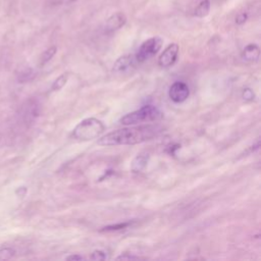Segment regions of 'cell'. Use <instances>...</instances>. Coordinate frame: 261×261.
I'll list each match as a JSON object with an SVG mask.
<instances>
[{
	"label": "cell",
	"instance_id": "6da1fadb",
	"mask_svg": "<svg viewBox=\"0 0 261 261\" xmlns=\"http://www.w3.org/2000/svg\"><path fill=\"white\" fill-rule=\"evenodd\" d=\"M162 132L163 127L160 124H144L124 128L106 134L98 140V144L101 146L136 145L156 138Z\"/></svg>",
	"mask_w": 261,
	"mask_h": 261
},
{
	"label": "cell",
	"instance_id": "7a4b0ae2",
	"mask_svg": "<svg viewBox=\"0 0 261 261\" xmlns=\"http://www.w3.org/2000/svg\"><path fill=\"white\" fill-rule=\"evenodd\" d=\"M104 131L105 125L101 121L90 118L82 121L77 125L72 136L74 139L79 141H89L98 138Z\"/></svg>",
	"mask_w": 261,
	"mask_h": 261
},
{
	"label": "cell",
	"instance_id": "3957f363",
	"mask_svg": "<svg viewBox=\"0 0 261 261\" xmlns=\"http://www.w3.org/2000/svg\"><path fill=\"white\" fill-rule=\"evenodd\" d=\"M162 118L161 111L153 105H145L142 108L125 114L121 119V123L124 125H133L141 123L155 122Z\"/></svg>",
	"mask_w": 261,
	"mask_h": 261
},
{
	"label": "cell",
	"instance_id": "277c9868",
	"mask_svg": "<svg viewBox=\"0 0 261 261\" xmlns=\"http://www.w3.org/2000/svg\"><path fill=\"white\" fill-rule=\"evenodd\" d=\"M162 43L163 41L159 37L150 38V39L142 43L136 56H135L137 62H144L150 60L151 57H153L160 50Z\"/></svg>",
	"mask_w": 261,
	"mask_h": 261
},
{
	"label": "cell",
	"instance_id": "5b68a950",
	"mask_svg": "<svg viewBox=\"0 0 261 261\" xmlns=\"http://www.w3.org/2000/svg\"><path fill=\"white\" fill-rule=\"evenodd\" d=\"M190 95L189 87L184 82H176L173 83L169 91V96L171 101L175 103H182L186 101Z\"/></svg>",
	"mask_w": 261,
	"mask_h": 261
},
{
	"label": "cell",
	"instance_id": "8992f818",
	"mask_svg": "<svg viewBox=\"0 0 261 261\" xmlns=\"http://www.w3.org/2000/svg\"><path fill=\"white\" fill-rule=\"evenodd\" d=\"M179 45L176 43L169 44L158 59V64L161 67H169L175 64L179 55Z\"/></svg>",
	"mask_w": 261,
	"mask_h": 261
},
{
	"label": "cell",
	"instance_id": "52a82bcc",
	"mask_svg": "<svg viewBox=\"0 0 261 261\" xmlns=\"http://www.w3.org/2000/svg\"><path fill=\"white\" fill-rule=\"evenodd\" d=\"M135 61H136V59L132 55H123L120 57L113 65V73L125 74L132 71V69L135 65Z\"/></svg>",
	"mask_w": 261,
	"mask_h": 261
},
{
	"label": "cell",
	"instance_id": "ba28073f",
	"mask_svg": "<svg viewBox=\"0 0 261 261\" xmlns=\"http://www.w3.org/2000/svg\"><path fill=\"white\" fill-rule=\"evenodd\" d=\"M127 23V16L123 13H117L112 15L105 24L106 32H114L120 30Z\"/></svg>",
	"mask_w": 261,
	"mask_h": 261
},
{
	"label": "cell",
	"instance_id": "9c48e42d",
	"mask_svg": "<svg viewBox=\"0 0 261 261\" xmlns=\"http://www.w3.org/2000/svg\"><path fill=\"white\" fill-rule=\"evenodd\" d=\"M149 158H150V155H149V153H147V152H142V153L138 154V155L135 157V159L132 162L131 169L133 170V172L143 171L147 167Z\"/></svg>",
	"mask_w": 261,
	"mask_h": 261
},
{
	"label": "cell",
	"instance_id": "30bf717a",
	"mask_svg": "<svg viewBox=\"0 0 261 261\" xmlns=\"http://www.w3.org/2000/svg\"><path fill=\"white\" fill-rule=\"evenodd\" d=\"M242 57L246 61H250V62H254L257 61L260 57V48L258 45L256 44H249L247 45L243 53H242Z\"/></svg>",
	"mask_w": 261,
	"mask_h": 261
},
{
	"label": "cell",
	"instance_id": "8fae6325",
	"mask_svg": "<svg viewBox=\"0 0 261 261\" xmlns=\"http://www.w3.org/2000/svg\"><path fill=\"white\" fill-rule=\"evenodd\" d=\"M210 12V0H202L195 8L194 15L198 17H205Z\"/></svg>",
	"mask_w": 261,
	"mask_h": 261
},
{
	"label": "cell",
	"instance_id": "7c38bea8",
	"mask_svg": "<svg viewBox=\"0 0 261 261\" xmlns=\"http://www.w3.org/2000/svg\"><path fill=\"white\" fill-rule=\"evenodd\" d=\"M36 76V73L33 69H30V67H27V69L21 71L17 75V81L18 83H28L32 81Z\"/></svg>",
	"mask_w": 261,
	"mask_h": 261
},
{
	"label": "cell",
	"instance_id": "4fadbf2b",
	"mask_svg": "<svg viewBox=\"0 0 261 261\" xmlns=\"http://www.w3.org/2000/svg\"><path fill=\"white\" fill-rule=\"evenodd\" d=\"M56 52H57L56 46H51L48 48V49H46L40 57V64L44 65L47 62H49L53 59V56L56 54Z\"/></svg>",
	"mask_w": 261,
	"mask_h": 261
},
{
	"label": "cell",
	"instance_id": "5bb4252c",
	"mask_svg": "<svg viewBox=\"0 0 261 261\" xmlns=\"http://www.w3.org/2000/svg\"><path fill=\"white\" fill-rule=\"evenodd\" d=\"M67 80H69V74H62L53 82V84L51 86V90L52 91H60L61 89L63 88Z\"/></svg>",
	"mask_w": 261,
	"mask_h": 261
},
{
	"label": "cell",
	"instance_id": "9a60e30c",
	"mask_svg": "<svg viewBox=\"0 0 261 261\" xmlns=\"http://www.w3.org/2000/svg\"><path fill=\"white\" fill-rule=\"evenodd\" d=\"M15 255V250L13 247L0 248V260H9Z\"/></svg>",
	"mask_w": 261,
	"mask_h": 261
},
{
	"label": "cell",
	"instance_id": "2e32d148",
	"mask_svg": "<svg viewBox=\"0 0 261 261\" xmlns=\"http://www.w3.org/2000/svg\"><path fill=\"white\" fill-rule=\"evenodd\" d=\"M129 226H131V222H123V224H118L113 226L105 227L102 231H114V230H121L123 229H127Z\"/></svg>",
	"mask_w": 261,
	"mask_h": 261
},
{
	"label": "cell",
	"instance_id": "e0dca14e",
	"mask_svg": "<svg viewBox=\"0 0 261 261\" xmlns=\"http://www.w3.org/2000/svg\"><path fill=\"white\" fill-rule=\"evenodd\" d=\"M37 106L36 105H29V107L27 108L26 112H25V118L26 119H29V120H32V119H35L37 115H38V110H37Z\"/></svg>",
	"mask_w": 261,
	"mask_h": 261
},
{
	"label": "cell",
	"instance_id": "ac0fdd59",
	"mask_svg": "<svg viewBox=\"0 0 261 261\" xmlns=\"http://www.w3.org/2000/svg\"><path fill=\"white\" fill-rule=\"evenodd\" d=\"M106 258H107L106 253L101 250H95L94 252L90 255V259L92 260H105Z\"/></svg>",
	"mask_w": 261,
	"mask_h": 261
},
{
	"label": "cell",
	"instance_id": "d6986e66",
	"mask_svg": "<svg viewBox=\"0 0 261 261\" xmlns=\"http://www.w3.org/2000/svg\"><path fill=\"white\" fill-rule=\"evenodd\" d=\"M242 95H243V98H244V100H246V101H252V100H254V98H255V94H254V92H253L252 90H251L250 88L244 89L243 94H242Z\"/></svg>",
	"mask_w": 261,
	"mask_h": 261
},
{
	"label": "cell",
	"instance_id": "ffe728a7",
	"mask_svg": "<svg viewBox=\"0 0 261 261\" xmlns=\"http://www.w3.org/2000/svg\"><path fill=\"white\" fill-rule=\"evenodd\" d=\"M247 20H248V15L246 13H241L236 17V24L241 26V25L245 24L247 22Z\"/></svg>",
	"mask_w": 261,
	"mask_h": 261
},
{
	"label": "cell",
	"instance_id": "44dd1931",
	"mask_svg": "<svg viewBox=\"0 0 261 261\" xmlns=\"http://www.w3.org/2000/svg\"><path fill=\"white\" fill-rule=\"evenodd\" d=\"M27 192H28V189L26 187H18L15 190V195L20 198H24L27 195Z\"/></svg>",
	"mask_w": 261,
	"mask_h": 261
},
{
	"label": "cell",
	"instance_id": "7402d4cb",
	"mask_svg": "<svg viewBox=\"0 0 261 261\" xmlns=\"http://www.w3.org/2000/svg\"><path fill=\"white\" fill-rule=\"evenodd\" d=\"M117 259L118 260H130V259H140V257L134 256V255H129V254H123V255L119 256Z\"/></svg>",
	"mask_w": 261,
	"mask_h": 261
},
{
	"label": "cell",
	"instance_id": "603a6c76",
	"mask_svg": "<svg viewBox=\"0 0 261 261\" xmlns=\"http://www.w3.org/2000/svg\"><path fill=\"white\" fill-rule=\"evenodd\" d=\"M67 260H83L84 257H82L81 255H71L66 258Z\"/></svg>",
	"mask_w": 261,
	"mask_h": 261
},
{
	"label": "cell",
	"instance_id": "cb8c5ba5",
	"mask_svg": "<svg viewBox=\"0 0 261 261\" xmlns=\"http://www.w3.org/2000/svg\"><path fill=\"white\" fill-rule=\"evenodd\" d=\"M77 1V0H60V2L61 3H64V4H69V3H73Z\"/></svg>",
	"mask_w": 261,
	"mask_h": 261
},
{
	"label": "cell",
	"instance_id": "d4e9b609",
	"mask_svg": "<svg viewBox=\"0 0 261 261\" xmlns=\"http://www.w3.org/2000/svg\"><path fill=\"white\" fill-rule=\"evenodd\" d=\"M1 139H2V137H1V135H0V142H1Z\"/></svg>",
	"mask_w": 261,
	"mask_h": 261
}]
</instances>
